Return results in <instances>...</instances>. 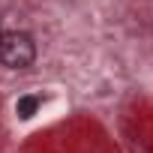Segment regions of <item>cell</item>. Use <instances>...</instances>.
Segmentation results:
<instances>
[{"label": "cell", "mask_w": 153, "mask_h": 153, "mask_svg": "<svg viewBox=\"0 0 153 153\" xmlns=\"http://www.w3.org/2000/svg\"><path fill=\"white\" fill-rule=\"evenodd\" d=\"M36 108H39V99H36V96H21V99L15 102V114H18L21 120H30V117L36 114Z\"/></svg>", "instance_id": "cell-2"}, {"label": "cell", "mask_w": 153, "mask_h": 153, "mask_svg": "<svg viewBox=\"0 0 153 153\" xmlns=\"http://www.w3.org/2000/svg\"><path fill=\"white\" fill-rule=\"evenodd\" d=\"M36 60V42L24 30L0 33V63L9 69H27Z\"/></svg>", "instance_id": "cell-1"}]
</instances>
